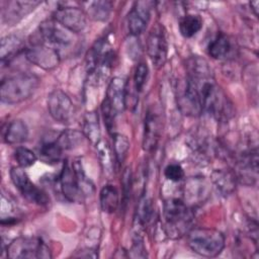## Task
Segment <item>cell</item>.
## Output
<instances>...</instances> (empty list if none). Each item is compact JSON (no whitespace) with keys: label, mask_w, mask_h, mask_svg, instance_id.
I'll list each match as a JSON object with an SVG mask.
<instances>
[{"label":"cell","mask_w":259,"mask_h":259,"mask_svg":"<svg viewBox=\"0 0 259 259\" xmlns=\"http://www.w3.org/2000/svg\"><path fill=\"white\" fill-rule=\"evenodd\" d=\"M163 218L166 234L171 238H179L191 230L193 212L183 200L178 198L168 199L164 203Z\"/></svg>","instance_id":"cell-1"},{"label":"cell","mask_w":259,"mask_h":259,"mask_svg":"<svg viewBox=\"0 0 259 259\" xmlns=\"http://www.w3.org/2000/svg\"><path fill=\"white\" fill-rule=\"evenodd\" d=\"M39 79L32 74L20 73L4 79L0 85L1 101L16 104L29 98L36 90Z\"/></svg>","instance_id":"cell-2"},{"label":"cell","mask_w":259,"mask_h":259,"mask_svg":"<svg viewBox=\"0 0 259 259\" xmlns=\"http://www.w3.org/2000/svg\"><path fill=\"white\" fill-rule=\"evenodd\" d=\"M187 235L190 249L203 257H215L221 254L225 247V237L218 230L194 228Z\"/></svg>","instance_id":"cell-3"},{"label":"cell","mask_w":259,"mask_h":259,"mask_svg":"<svg viewBox=\"0 0 259 259\" xmlns=\"http://www.w3.org/2000/svg\"><path fill=\"white\" fill-rule=\"evenodd\" d=\"M11 259L51 258L52 254L46 243L36 237H19L14 239L6 249Z\"/></svg>","instance_id":"cell-4"},{"label":"cell","mask_w":259,"mask_h":259,"mask_svg":"<svg viewBox=\"0 0 259 259\" xmlns=\"http://www.w3.org/2000/svg\"><path fill=\"white\" fill-rule=\"evenodd\" d=\"M38 38L46 45L59 51L72 46L76 40V33L62 26L55 19H50L40 23Z\"/></svg>","instance_id":"cell-5"},{"label":"cell","mask_w":259,"mask_h":259,"mask_svg":"<svg viewBox=\"0 0 259 259\" xmlns=\"http://www.w3.org/2000/svg\"><path fill=\"white\" fill-rule=\"evenodd\" d=\"M24 54L31 64L45 70H52L60 63L59 51L46 45L38 37L24 50Z\"/></svg>","instance_id":"cell-6"},{"label":"cell","mask_w":259,"mask_h":259,"mask_svg":"<svg viewBox=\"0 0 259 259\" xmlns=\"http://www.w3.org/2000/svg\"><path fill=\"white\" fill-rule=\"evenodd\" d=\"M10 177L14 186L28 201L39 205H46L49 203L50 199L47 193L30 181L28 175L21 167H13L10 171Z\"/></svg>","instance_id":"cell-7"},{"label":"cell","mask_w":259,"mask_h":259,"mask_svg":"<svg viewBox=\"0 0 259 259\" xmlns=\"http://www.w3.org/2000/svg\"><path fill=\"white\" fill-rule=\"evenodd\" d=\"M147 53L156 68L164 66L167 60L168 42L162 25L157 24L151 29L147 38Z\"/></svg>","instance_id":"cell-8"},{"label":"cell","mask_w":259,"mask_h":259,"mask_svg":"<svg viewBox=\"0 0 259 259\" xmlns=\"http://www.w3.org/2000/svg\"><path fill=\"white\" fill-rule=\"evenodd\" d=\"M48 109L58 122L67 123L74 115V105L67 93L60 89L52 91L48 96Z\"/></svg>","instance_id":"cell-9"},{"label":"cell","mask_w":259,"mask_h":259,"mask_svg":"<svg viewBox=\"0 0 259 259\" xmlns=\"http://www.w3.org/2000/svg\"><path fill=\"white\" fill-rule=\"evenodd\" d=\"M86 13L79 7H60L53 15V19L59 22L62 26L74 33L82 31L86 27Z\"/></svg>","instance_id":"cell-10"},{"label":"cell","mask_w":259,"mask_h":259,"mask_svg":"<svg viewBox=\"0 0 259 259\" xmlns=\"http://www.w3.org/2000/svg\"><path fill=\"white\" fill-rule=\"evenodd\" d=\"M59 183L61 191L67 200L71 202H81L83 200L84 194L80 189L74 167L68 161L64 163L59 177Z\"/></svg>","instance_id":"cell-11"},{"label":"cell","mask_w":259,"mask_h":259,"mask_svg":"<svg viewBox=\"0 0 259 259\" xmlns=\"http://www.w3.org/2000/svg\"><path fill=\"white\" fill-rule=\"evenodd\" d=\"M150 4L146 1L135 2L127 16V26L131 34L139 35L146 29L151 17Z\"/></svg>","instance_id":"cell-12"},{"label":"cell","mask_w":259,"mask_h":259,"mask_svg":"<svg viewBox=\"0 0 259 259\" xmlns=\"http://www.w3.org/2000/svg\"><path fill=\"white\" fill-rule=\"evenodd\" d=\"M104 99L108 102L116 115L121 113L126 107V82L119 77L111 79Z\"/></svg>","instance_id":"cell-13"},{"label":"cell","mask_w":259,"mask_h":259,"mask_svg":"<svg viewBox=\"0 0 259 259\" xmlns=\"http://www.w3.org/2000/svg\"><path fill=\"white\" fill-rule=\"evenodd\" d=\"M38 4L39 1H8L3 8V21L8 25H13L29 14Z\"/></svg>","instance_id":"cell-14"},{"label":"cell","mask_w":259,"mask_h":259,"mask_svg":"<svg viewBox=\"0 0 259 259\" xmlns=\"http://www.w3.org/2000/svg\"><path fill=\"white\" fill-rule=\"evenodd\" d=\"M208 195V184L202 177L189 178L184 185V202L188 206L196 205Z\"/></svg>","instance_id":"cell-15"},{"label":"cell","mask_w":259,"mask_h":259,"mask_svg":"<svg viewBox=\"0 0 259 259\" xmlns=\"http://www.w3.org/2000/svg\"><path fill=\"white\" fill-rule=\"evenodd\" d=\"M161 133V123L159 115L152 110H148L145 116L143 148L146 151H152L156 148Z\"/></svg>","instance_id":"cell-16"},{"label":"cell","mask_w":259,"mask_h":259,"mask_svg":"<svg viewBox=\"0 0 259 259\" xmlns=\"http://www.w3.org/2000/svg\"><path fill=\"white\" fill-rule=\"evenodd\" d=\"M210 180L217 190L223 195H230L236 187L237 177L235 172L226 169H218L211 173Z\"/></svg>","instance_id":"cell-17"},{"label":"cell","mask_w":259,"mask_h":259,"mask_svg":"<svg viewBox=\"0 0 259 259\" xmlns=\"http://www.w3.org/2000/svg\"><path fill=\"white\" fill-rule=\"evenodd\" d=\"M23 49V42L17 35H6L1 39L0 57L2 65L12 61Z\"/></svg>","instance_id":"cell-18"},{"label":"cell","mask_w":259,"mask_h":259,"mask_svg":"<svg viewBox=\"0 0 259 259\" xmlns=\"http://www.w3.org/2000/svg\"><path fill=\"white\" fill-rule=\"evenodd\" d=\"M207 51L208 55L215 60L226 59L232 52V42L230 37L223 32L218 33L209 42Z\"/></svg>","instance_id":"cell-19"},{"label":"cell","mask_w":259,"mask_h":259,"mask_svg":"<svg viewBox=\"0 0 259 259\" xmlns=\"http://www.w3.org/2000/svg\"><path fill=\"white\" fill-rule=\"evenodd\" d=\"M28 137V127L21 119L10 121L4 134V140L7 144L15 145L24 142Z\"/></svg>","instance_id":"cell-20"},{"label":"cell","mask_w":259,"mask_h":259,"mask_svg":"<svg viewBox=\"0 0 259 259\" xmlns=\"http://www.w3.org/2000/svg\"><path fill=\"white\" fill-rule=\"evenodd\" d=\"M84 12L93 20L104 21L106 20L111 12L112 3L110 1H89L84 2Z\"/></svg>","instance_id":"cell-21"},{"label":"cell","mask_w":259,"mask_h":259,"mask_svg":"<svg viewBox=\"0 0 259 259\" xmlns=\"http://www.w3.org/2000/svg\"><path fill=\"white\" fill-rule=\"evenodd\" d=\"M83 135L93 144L97 145L100 141V126L98 114L95 111H88L83 118Z\"/></svg>","instance_id":"cell-22"},{"label":"cell","mask_w":259,"mask_h":259,"mask_svg":"<svg viewBox=\"0 0 259 259\" xmlns=\"http://www.w3.org/2000/svg\"><path fill=\"white\" fill-rule=\"evenodd\" d=\"M99 199H100L101 209L107 213L114 212L119 204L118 191L111 184H106L102 187L100 191Z\"/></svg>","instance_id":"cell-23"},{"label":"cell","mask_w":259,"mask_h":259,"mask_svg":"<svg viewBox=\"0 0 259 259\" xmlns=\"http://www.w3.org/2000/svg\"><path fill=\"white\" fill-rule=\"evenodd\" d=\"M63 152L64 151L55 139L42 142L39 149L40 159L47 164H55L60 162Z\"/></svg>","instance_id":"cell-24"},{"label":"cell","mask_w":259,"mask_h":259,"mask_svg":"<svg viewBox=\"0 0 259 259\" xmlns=\"http://www.w3.org/2000/svg\"><path fill=\"white\" fill-rule=\"evenodd\" d=\"M202 27V19L195 14H187L179 21L180 33L188 38L195 35Z\"/></svg>","instance_id":"cell-25"},{"label":"cell","mask_w":259,"mask_h":259,"mask_svg":"<svg viewBox=\"0 0 259 259\" xmlns=\"http://www.w3.org/2000/svg\"><path fill=\"white\" fill-rule=\"evenodd\" d=\"M83 134L76 130H66L60 133L56 138V142L62 148L63 151L71 150L78 146L82 142Z\"/></svg>","instance_id":"cell-26"},{"label":"cell","mask_w":259,"mask_h":259,"mask_svg":"<svg viewBox=\"0 0 259 259\" xmlns=\"http://www.w3.org/2000/svg\"><path fill=\"white\" fill-rule=\"evenodd\" d=\"M96 148H97L98 158L104 173L107 175H110L113 172V167H114L113 157H112V154L114 153L110 150L108 144L104 141H99L98 144L96 145Z\"/></svg>","instance_id":"cell-27"},{"label":"cell","mask_w":259,"mask_h":259,"mask_svg":"<svg viewBox=\"0 0 259 259\" xmlns=\"http://www.w3.org/2000/svg\"><path fill=\"white\" fill-rule=\"evenodd\" d=\"M113 139V153L115 157V161L118 164H121L124 159L126 158L128 149H130V142L127 138L121 134H112Z\"/></svg>","instance_id":"cell-28"},{"label":"cell","mask_w":259,"mask_h":259,"mask_svg":"<svg viewBox=\"0 0 259 259\" xmlns=\"http://www.w3.org/2000/svg\"><path fill=\"white\" fill-rule=\"evenodd\" d=\"M72 165L74 167V170H75V173H76V176H77V180H78V183H79V186H80V189H81L82 193L84 194V196L90 195L94 191L93 183L86 176L80 161L79 160H75L72 163Z\"/></svg>","instance_id":"cell-29"},{"label":"cell","mask_w":259,"mask_h":259,"mask_svg":"<svg viewBox=\"0 0 259 259\" xmlns=\"http://www.w3.org/2000/svg\"><path fill=\"white\" fill-rule=\"evenodd\" d=\"M14 158H15L17 164L19 165V167H21V168L30 167L36 161L35 154L31 150H29L25 147L16 148V150L14 151Z\"/></svg>","instance_id":"cell-30"},{"label":"cell","mask_w":259,"mask_h":259,"mask_svg":"<svg viewBox=\"0 0 259 259\" xmlns=\"http://www.w3.org/2000/svg\"><path fill=\"white\" fill-rule=\"evenodd\" d=\"M153 212L152 202L148 197H144L140 200L138 210H137V221L138 224L142 227H144L151 219Z\"/></svg>","instance_id":"cell-31"},{"label":"cell","mask_w":259,"mask_h":259,"mask_svg":"<svg viewBox=\"0 0 259 259\" xmlns=\"http://www.w3.org/2000/svg\"><path fill=\"white\" fill-rule=\"evenodd\" d=\"M149 76V68L145 63H140L134 74V86L136 91L139 93L143 90Z\"/></svg>","instance_id":"cell-32"},{"label":"cell","mask_w":259,"mask_h":259,"mask_svg":"<svg viewBox=\"0 0 259 259\" xmlns=\"http://www.w3.org/2000/svg\"><path fill=\"white\" fill-rule=\"evenodd\" d=\"M165 177L173 182H178L184 178V170L179 164H169L164 170Z\"/></svg>","instance_id":"cell-33"},{"label":"cell","mask_w":259,"mask_h":259,"mask_svg":"<svg viewBox=\"0 0 259 259\" xmlns=\"http://www.w3.org/2000/svg\"><path fill=\"white\" fill-rule=\"evenodd\" d=\"M132 252L135 253L133 256L134 257H146V253H145V247L143 244V241L138 237L134 240V244H133V248H132Z\"/></svg>","instance_id":"cell-34"},{"label":"cell","mask_w":259,"mask_h":259,"mask_svg":"<svg viewBox=\"0 0 259 259\" xmlns=\"http://www.w3.org/2000/svg\"><path fill=\"white\" fill-rule=\"evenodd\" d=\"M250 6H251V7H253L252 9L254 10L255 15H258V6H259V2H258V1L251 2V3H250Z\"/></svg>","instance_id":"cell-35"}]
</instances>
